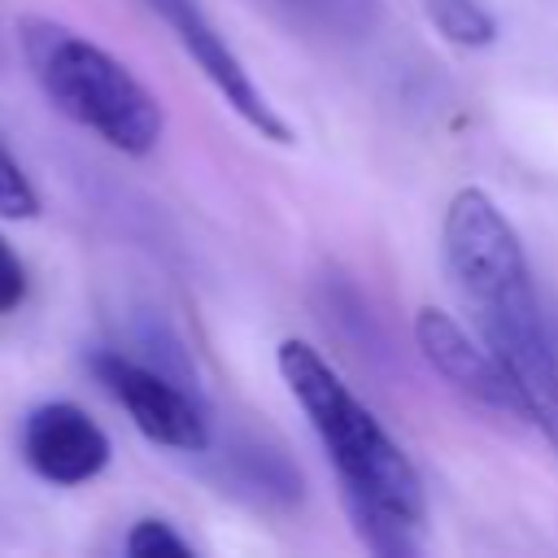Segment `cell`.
Instances as JSON below:
<instances>
[{"instance_id": "obj_1", "label": "cell", "mask_w": 558, "mask_h": 558, "mask_svg": "<svg viewBox=\"0 0 558 558\" xmlns=\"http://www.w3.org/2000/svg\"><path fill=\"white\" fill-rule=\"evenodd\" d=\"M440 240L445 266L480 327V340L510 375L527 423L558 449V349L549 340L519 231L484 187H462L445 209Z\"/></svg>"}, {"instance_id": "obj_2", "label": "cell", "mask_w": 558, "mask_h": 558, "mask_svg": "<svg viewBox=\"0 0 558 558\" xmlns=\"http://www.w3.org/2000/svg\"><path fill=\"white\" fill-rule=\"evenodd\" d=\"M275 362L288 392L305 410L327 462L340 475L344 510L362 545L379 558L418 554L427 523V493L405 449L379 427V418L349 392V384L331 371V362L314 344L283 340Z\"/></svg>"}, {"instance_id": "obj_3", "label": "cell", "mask_w": 558, "mask_h": 558, "mask_svg": "<svg viewBox=\"0 0 558 558\" xmlns=\"http://www.w3.org/2000/svg\"><path fill=\"white\" fill-rule=\"evenodd\" d=\"M17 44L31 78L57 113L87 126L122 157H148L157 148L166 109L109 48L39 13H26L17 22Z\"/></svg>"}, {"instance_id": "obj_4", "label": "cell", "mask_w": 558, "mask_h": 558, "mask_svg": "<svg viewBox=\"0 0 558 558\" xmlns=\"http://www.w3.org/2000/svg\"><path fill=\"white\" fill-rule=\"evenodd\" d=\"M87 366H92L96 384L131 414V423L153 445H166V449H179V453H205L209 449L205 410L166 371H153V366H144V362H135L118 349L92 353Z\"/></svg>"}, {"instance_id": "obj_5", "label": "cell", "mask_w": 558, "mask_h": 558, "mask_svg": "<svg viewBox=\"0 0 558 558\" xmlns=\"http://www.w3.org/2000/svg\"><path fill=\"white\" fill-rule=\"evenodd\" d=\"M179 39V48L196 61V70L209 78V87L231 105V113L253 126L262 140L270 144H292V126L275 113V105L266 100V92L253 83V74L244 70V61L235 57V48L227 44V35L209 22V13L196 0H144Z\"/></svg>"}, {"instance_id": "obj_6", "label": "cell", "mask_w": 558, "mask_h": 558, "mask_svg": "<svg viewBox=\"0 0 558 558\" xmlns=\"http://www.w3.org/2000/svg\"><path fill=\"white\" fill-rule=\"evenodd\" d=\"M414 344L418 353L427 357V366L466 401L493 410V414H510V418H523L527 423V410L510 384V375L501 371V362L488 353V344L471 340L462 331V323L436 305H423L414 314Z\"/></svg>"}, {"instance_id": "obj_7", "label": "cell", "mask_w": 558, "mask_h": 558, "mask_svg": "<svg viewBox=\"0 0 558 558\" xmlns=\"http://www.w3.org/2000/svg\"><path fill=\"white\" fill-rule=\"evenodd\" d=\"M26 466L61 488L87 484L109 466V436L74 401H44L22 418Z\"/></svg>"}, {"instance_id": "obj_8", "label": "cell", "mask_w": 558, "mask_h": 558, "mask_svg": "<svg viewBox=\"0 0 558 558\" xmlns=\"http://www.w3.org/2000/svg\"><path fill=\"white\" fill-rule=\"evenodd\" d=\"M262 4L275 9L292 31L323 44H357L375 35V26L384 22L379 0H262Z\"/></svg>"}, {"instance_id": "obj_9", "label": "cell", "mask_w": 558, "mask_h": 558, "mask_svg": "<svg viewBox=\"0 0 558 558\" xmlns=\"http://www.w3.org/2000/svg\"><path fill=\"white\" fill-rule=\"evenodd\" d=\"M423 13L458 48H488L497 39V17L480 0H423Z\"/></svg>"}, {"instance_id": "obj_10", "label": "cell", "mask_w": 558, "mask_h": 558, "mask_svg": "<svg viewBox=\"0 0 558 558\" xmlns=\"http://www.w3.org/2000/svg\"><path fill=\"white\" fill-rule=\"evenodd\" d=\"M39 214V192L26 179V170L17 166V157L9 153V144L0 140V218H35Z\"/></svg>"}, {"instance_id": "obj_11", "label": "cell", "mask_w": 558, "mask_h": 558, "mask_svg": "<svg viewBox=\"0 0 558 558\" xmlns=\"http://www.w3.org/2000/svg\"><path fill=\"white\" fill-rule=\"evenodd\" d=\"M122 549L131 554V558H183V554H192V545L166 523V519H135L131 523V532H126V541H122Z\"/></svg>"}, {"instance_id": "obj_12", "label": "cell", "mask_w": 558, "mask_h": 558, "mask_svg": "<svg viewBox=\"0 0 558 558\" xmlns=\"http://www.w3.org/2000/svg\"><path fill=\"white\" fill-rule=\"evenodd\" d=\"M26 301V266L13 253V244L0 235V314H13Z\"/></svg>"}]
</instances>
